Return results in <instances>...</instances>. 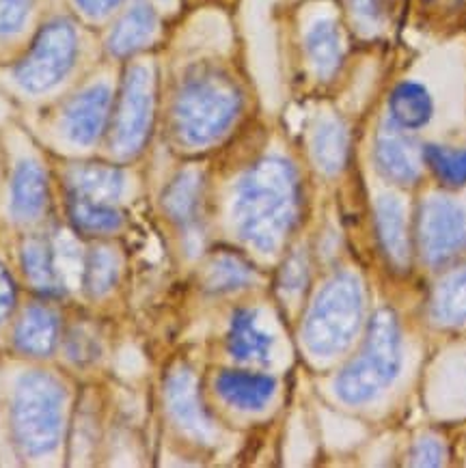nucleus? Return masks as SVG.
Masks as SVG:
<instances>
[{"label": "nucleus", "instance_id": "nucleus-1", "mask_svg": "<svg viewBox=\"0 0 466 468\" xmlns=\"http://www.w3.org/2000/svg\"><path fill=\"white\" fill-rule=\"evenodd\" d=\"M296 176L285 160L268 158L255 166L240 184L236 218L242 238L259 250L277 246L294 223Z\"/></svg>", "mask_w": 466, "mask_h": 468}, {"label": "nucleus", "instance_id": "nucleus-2", "mask_svg": "<svg viewBox=\"0 0 466 468\" xmlns=\"http://www.w3.org/2000/svg\"><path fill=\"white\" fill-rule=\"evenodd\" d=\"M240 111V95L229 78L218 71H195L179 89L175 128L188 145L217 141Z\"/></svg>", "mask_w": 466, "mask_h": 468}, {"label": "nucleus", "instance_id": "nucleus-3", "mask_svg": "<svg viewBox=\"0 0 466 468\" xmlns=\"http://www.w3.org/2000/svg\"><path fill=\"white\" fill-rule=\"evenodd\" d=\"M399 367H402V346H399L396 314L380 309L369 324L367 344L361 356L339 374L334 391L345 404H365L396 380Z\"/></svg>", "mask_w": 466, "mask_h": 468}, {"label": "nucleus", "instance_id": "nucleus-4", "mask_svg": "<svg viewBox=\"0 0 466 468\" xmlns=\"http://www.w3.org/2000/svg\"><path fill=\"white\" fill-rule=\"evenodd\" d=\"M363 292L358 279L352 274H339L318 296L311 311L304 341L318 356H333L350 344L361 326Z\"/></svg>", "mask_w": 466, "mask_h": 468}, {"label": "nucleus", "instance_id": "nucleus-5", "mask_svg": "<svg viewBox=\"0 0 466 468\" xmlns=\"http://www.w3.org/2000/svg\"><path fill=\"white\" fill-rule=\"evenodd\" d=\"M78 37L65 20L50 22L39 33L26 58L16 68V80L24 91L44 93L57 87L76 63Z\"/></svg>", "mask_w": 466, "mask_h": 468}, {"label": "nucleus", "instance_id": "nucleus-6", "mask_svg": "<svg viewBox=\"0 0 466 468\" xmlns=\"http://www.w3.org/2000/svg\"><path fill=\"white\" fill-rule=\"evenodd\" d=\"M417 238L423 260L440 266L466 246V214L447 197H429L419 209Z\"/></svg>", "mask_w": 466, "mask_h": 468}, {"label": "nucleus", "instance_id": "nucleus-7", "mask_svg": "<svg viewBox=\"0 0 466 468\" xmlns=\"http://www.w3.org/2000/svg\"><path fill=\"white\" fill-rule=\"evenodd\" d=\"M58 406L50 384L26 378L16 399V430L28 452H44L55 442Z\"/></svg>", "mask_w": 466, "mask_h": 468}, {"label": "nucleus", "instance_id": "nucleus-8", "mask_svg": "<svg viewBox=\"0 0 466 468\" xmlns=\"http://www.w3.org/2000/svg\"><path fill=\"white\" fill-rule=\"evenodd\" d=\"M152 74L147 68H134L125 80L122 108H119L115 149L122 154H134L145 143L152 122Z\"/></svg>", "mask_w": 466, "mask_h": 468}, {"label": "nucleus", "instance_id": "nucleus-9", "mask_svg": "<svg viewBox=\"0 0 466 468\" xmlns=\"http://www.w3.org/2000/svg\"><path fill=\"white\" fill-rule=\"evenodd\" d=\"M408 130L399 128L393 122H387L378 130L374 147V158L378 171L387 179L396 184L408 186L419 179L423 152L412 136L406 134Z\"/></svg>", "mask_w": 466, "mask_h": 468}, {"label": "nucleus", "instance_id": "nucleus-10", "mask_svg": "<svg viewBox=\"0 0 466 468\" xmlns=\"http://www.w3.org/2000/svg\"><path fill=\"white\" fill-rule=\"evenodd\" d=\"M109 106L111 89L106 85H95L78 95L65 111L63 128L68 139L76 145H91L104 130Z\"/></svg>", "mask_w": 466, "mask_h": 468}, {"label": "nucleus", "instance_id": "nucleus-11", "mask_svg": "<svg viewBox=\"0 0 466 468\" xmlns=\"http://www.w3.org/2000/svg\"><path fill=\"white\" fill-rule=\"evenodd\" d=\"M217 388L236 408H242V410H259L272 398L274 380L264 374L225 371V374L218 376Z\"/></svg>", "mask_w": 466, "mask_h": 468}, {"label": "nucleus", "instance_id": "nucleus-12", "mask_svg": "<svg viewBox=\"0 0 466 468\" xmlns=\"http://www.w3.org/2000/svg\"><path fill=\"white\" fill-rule=\"evenodd\" d=\"M391 122L404 130H419L432 119L434 104L428 89L419 82H402L388 100Z\"/></svg>", "mask_w": 466, "mask_h": 468}, {"label": "nucleus", "instance_id": "nucleus-13", "mask_svg": "<svg viewBox=\"0 0 466 468\" xmlns=\"http://www.w3.org/2000/svg\"><path fill=\"white\" fill-rule=\"evenodd\" d=\"M272 339L257 326L253 311H238L229 330V350L242 363H266L270 356Z\"/></svg>", "mask_w": 466, "mask_h": 468}, {"label": "nucleus", "instance_id": "nucleus-14", "mask_svg": "<svg viewBox=\"0 0 466 468\" xmlns=\"http://www.w3.org/2000/svg\"><path fill=\"white\" fill-rule=\"evenodd\" d=\"M46 206V177L35 162H20L11 184V212L16 218L31 220Z\"/></svg>", "mask_w": 466, "mask_h": 468}, {"label": "nucleus", "instance_id": "nucleus-15", "mask_svg": "<svg viewBox=\"0 0 466 468\" xmlns=\"http://www.w3.org/2000/svg\"><path fill=\"white\" fill-rule=\"evenodd\" d=\"M376 218H378L380 242L385 246L388 260L396 263V266L404 268L408 263L410 249L402 203L396 197H380L378 207H376Z\"/></svg>", "mask_w": 466, "mask_h": 468}, {"label": "nucleus", "instance_id": "nucleus-16", "mask_svg": "<svg viewBox=\"0 0 466 468\" xmlns=\"http://www.w3.org/2000/svg\"><path fill=\"white\" fill-rule=\"evenodd\" d=\"M307 54L322 78H331L344 58L342 33L333 20H318L307 33Z\"/></svg>", "mask_w": 466, "mask_h": 468}, {"label": "nucleus", "instance_id": "nucleus-17", "mask_svg": "<svg viewBox=\"0 0 466 468\" xmlns=\"http://www.w3.org/2000/svg\"><path fill=\"white\" fill-rule=\"evenodd\" d=\"M155 33V14L154 9L145 3H136L132 9L122 17L117 24L115 31L111 35V50L117 57H125V54L139 50L152 39Z\"/></svg>", "mask_w": 466, "mask_h": 468}, {"label": "nucleus", "instance_id": "nucleus-18", "mask_svg": "<svg viewBox=\"0 0 466 468\" xmlns=\"http://www.w3.org/2000/svg\"><path fill=\"white\" fill-rule=\"evenodd\" d=\"M432 315L443 326L466 324V266L453 270L436 287Z\"/></svg>", "mask_w": 466, "mask_h": 468}, {"label": "nucleus", "instance_id": "nucleus-19", "mask_svg": "<svg viewBox=\"0 0 466 468\" xmlns=\"http://www.w3.org/2000/svg\"><path fill=\"white\" fill-rule=\"evenodd\" d=\"M16 344L20 350L41 356L50 354L57 344V320L48 309L33 307L24 314L16 330Z\"/></svg>", "mask_w": 466, "mask_h": 468}, {"label": "nucleus", "instance_id": "nucleus-20", "mask_svg": "<svg viewBox=\"0 0 466 468\" xmlns=\"http://www.w3.org/2000/svg\"><path fill=\"white\" fill-rule=\"evenodd\" d=\"M313 155L320 169L337 173L344 169L348 158V132L337 119H326L318 125L313 134Z\"/></svg>", "mask_w": 466, "mask_h": 468}, {"label": "nucleus", "instance_id": "nucleus-21", "mask_svg": "<svg viewBox=\"0 0 466 468\" xmlns=\"http://www.w3.org/2000/svg\"><path fill=\"white\" fill-rule=\"evenodd\" d=\"M171 404L179 421L188 425L190 430H207V421L203 417L199 401H196V393L193 387V380H190L188 374H179L171 380Z\"/></svg>", "mask_w": 466, "mask_h": 468}, {"label": "nucleus", "instance_id": "nucleus-22", "mask_svg": "<svg viewBox=\"0 0 466 468\" xmlns=\"http://www.w3.org/2000/svg\"><path fill=\"white\" fill-rule=\"evenodd\" d=\"M24 270L28 279L41 290H58V272L52 266L50 244L46 239H31L24 246Z\"/></svg>", "mask_w": 466, "mask_h": 468}, {"label": "nucleus", "instance_id": "nucleus-23", "mask_svg": "<svg viewBox=\"0 0 466 468\" xmlns=\"http://www.w3.org/2000/svg\"><path fill=\"white\" fill-rule=\"evenodd\" d=\"M423 160L428 162L440 182L450 186L466 184V149L428 145L423 149Z\"/></svg>", "mask_w": 466, "mask_h": 468}, {"label": "nucleus", "instance_id": "nucleus-24", "mask_svg": "<svg viewBox=\"0 0 466 468\" xmlns=\"http://www.w3.org/2000/svg\"><path fill=\"white\" fill-rule=\"evenodd\" d=\"M199 192V179L195 173H184L173 182L169 195H166V207L179 220H186L193 214Z\"/></svg>", "mask_w": 466, "mask_h": 468}, {"label": "nucleus", "instance_id": "nucleus-25", "mask_svg": "<svg viewBox=\"0 0 466 468\" xmlns=\"http://www.w3.org/2000/svg\"><path fill=\"white\" fill-rule=\"evenodd\" d=\"M250 279V270L236 257H218L210 268V285L214 290H236Z\"/></svg>", "mask_w": 466, "mask_h": 468}, {"label": "nucleus", "instance_id": "nucleus-26", "mask_svg": "<svg viewBox=\"0 0 466 468\" xmlns=\"http://www.w3.org/2000/svg\"><path fill=\"white\" fill-rule=\"evenodd\" d=\"M31 0H0V37L20 33L26 24Z\"/></svg>", "mask_w": 466, "mask_h": 468}, {"label": "nucleus", "instance_id": "nucleus-27", "mask_svg": "<svg viewBox=\"0 0 466 468\" xmlns=\"http://www.w3.org/2000/svg\"><path fill=\"white\" fill-rule=\"evenodd\" d=\"M412 466H440L445 458V449L436 438H421L410 453Z\"/></svg>", "mask_w": 466, "mask_h": 468}, {"label": "nucleus", "instance_id": "nucleus-28", "mask_svg": "<svg viewBox=\"0 0 466 468\" xmlns=\"http://www.w3.org/2000/svg\"><path fill=\"white\" fill-rule=\"evenodd\" d=\"M352 7H355V14L361 22L380 24L387 20L393 0H352Z\"/></svg>", "mask_w": 466, "mask_h": 468}, {"label": "nucleus", "instance_id": "nucleus-29", "mask_svg": "<svg viewBox=\"0 0 466 468\" xmlns=\"http://www.w3.org/2000/svg\"><path fill=\"white\" fill-rule=\"evenodd\" d=\"M14 303H16L14 281H11V274L5 270L3 263H0V324L9 317L11 309H14Z\"/></svg>", "mask_w": 466, "mask_h": 468}, {"label": "nucleus", "instance_id": "nucleus-30", "mask_svg": "<svg viewBox=\"0 0 466 468\" xmlns=\"http://www.w3.org/2000/svg\"><path fill=\"white\" fill-rule=\"evenodd\" d=\"M119 3H122V0H76L78 9L85 11V14L91 17H101L111 14L112 9L119 7Z\"/></svg>", "mask_w": 466, "mask_h": 468}, {"label": "nucleus", "instance_id": "nucleus-31", "mask_svg": "<svg viewBox=\"0 0 466 468\" xmlns=\"http://www.w3.org/2000/svg\"><path fill=\"white\" fill-rule=\"evenodd\" d=\"M163 3H169V0H163Z\"/></svg>", "mask_w": 466, "mask_h": 468}]
</instances>
